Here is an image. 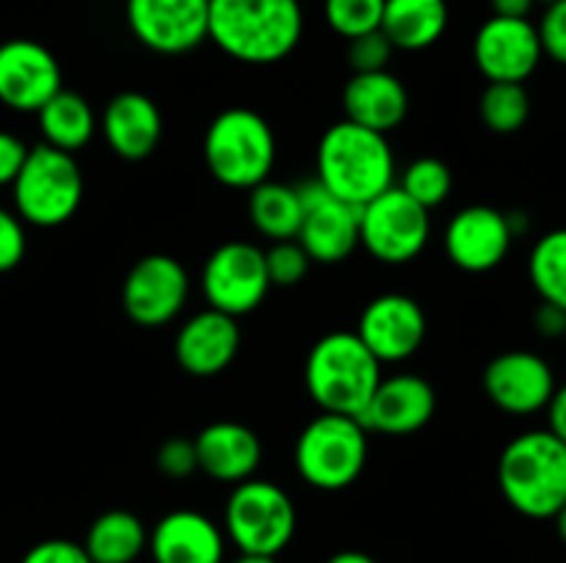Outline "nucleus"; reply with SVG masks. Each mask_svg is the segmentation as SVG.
I'll return each mask as SVG.
<instances>
[{
  "mask_svg": "<svg viewBox=\"0 0 566 563\" xmlns=\"http://www.w3.org/2000/svg\"><path fill=\"white\" fill-rule=\"evenodd\" d=\"M528 279L542 301L566 309V226L545 232L534 243L528 257Z\"/></svg>",
  "mask_w": 566,
  "mask_h": 563,
  "instance_id": "obj_29",
  "label": "nucleus"
},
{
  "mask_svg": "<svg viewBox=\"0 0 566 563\" xmlns=\"http://www.w3.org/2000/svg\"><path fill=\"white\" fill-rule=\"evenodd\" d=\"M486 397L495 403L501 412L514 417H528L542 412L556 390V375L545 357L534 351H503L486 364L484 370Z\"/></svg>",
  "mask_w": 566,
  "mask_h": 563,
  "instance_id": "obj_17",
  "label": "nucleus"
},
{
  "mask_svg": "<svg viewBox=\"0 0 566 563\" xmlns=\"http://www.w3.org/2000/svg\"><path fill=\"white\" fill-rule=\"evenodd\" d=\"M492 14L495 17H514V20H528L534 11L536 0H490Z\"/></svg>",
  "mask_w": 566,
  "mask_h": 563,
  "instance_id": "obj_42",
  "label": "nucleus"
},
{
  "mask_svg": "<svg viewBox=\"0 0 566 563\" xmlns=\"http://www.w3.org/2000/svg\"><path fill=\"white\" fill-rule=\"evenodd\" d=\"M368 434L363 419L324 412L310 419L293 447V464L304 484L321 491H343L365 472Z\"/></svg>",
  "mask_w": 566,
  "mask_h": 563,
  "instance_id": "obj_6",
  "label": "nucleus"
},
{
  "mask_svg": "<svg viewBox=\"0 0 566 563\" xmlns=\"http://www.w3.org/2000/svg\"><path fill=\"white\" fill-rule=\"evenodd\" d=\"M149 533L133 511H105L88 524L83 550L92 563H136L147 550Z\"/></svg>",
  "mask_w": 566,
  "mask_h": 563,
  "instance_id": "obj_27",
  "label": "nucleus"
},
{
  "mask_svg": "<svg viewBox=\"0 0 566 563\" xmlns=\"http://www.w3.org/2000/svg\"><path fill=\"white\" fill-rule=\"evenodd\" d=\"M36 116L44 144L70 155H75L77 149L86 147V144L92 141L94 130H97V116H94L88 99L81 97L77 92H70V88L55 92L53 97L36 110Z\"/></svg>",
  "mask_w": 566,
  "mask_h": 563,
  "instance_id": "obj_26",
  "label": "nucleus"
},
{
  "mask_svg": "<svg viewBox=\"0 0 566 563\" xmlns=\"http://www.w3.org/2000/svg\"><path fill=\"white\" fill-rule=\"evenodd\" d=\"M534 329L542 337L553 340V337H564L566 331V309L556 307V304L542 301L534 312Z\"/></svg>",
  "mask_w": 566,
  "mask_h": 563,
  "instance_id": "obj_40",
  "label": "nucleus"
},
{
  "mask_svg": "<svg viewBox=\"0 0 566 563\" xmlns=\"http://www.w3.org/2000/svg\"><path fill=\"white\" fill-rule=\"evenodd\" d=\"M545 412H547V431H551V434H556L558 439L566 445V384L553 390Z\"/></svg>",
  "mask_w": 566,
  "mask_h": 563,
  "instance_id": "obj_41",
  "label": "nucleus"
},
{
  "mask_svg": "<svg viewBox=\"0 0 566 563\" xmlns=\"http://www.w3.org/2000/svg\"><path fill=\"white\" fill-rule=\"evenodd\" d=\"M28 149L31 147H25V141L17 138L14 132L0 130V188L14 182V177L20 174L22 163H25Z\"/></svg>",
  "mask_w": 566,
  "mask_h": 563,
  "instance_id": "obj_39",
  "label": "nucleus"
},
{
  "mask_svg": "<svg viewBox=\"0 0 566 563\" xmlns=\"http://www.w3.org/2000/svg\"><path fill=\"white\" fill-rule=\"evenodd\" d=\"M313 259L298 241H276L265 248V270L271 287H296L307 276Z\"/></svg>",
  "mask_w": 566,
  "mask_h": 563,
  "instance_id": "obj_33",
  "label": "nucleus"
},
{
  "mask_svg": "<svg viewBox=\"0 0 566 563\" xmlns=\"http://www.w3.org/2000/svg\"><path fill=\"white\" fill-rule=\"evenodd\" d=\"M324 563H379V561L363 550H340V552H335V555L326 557Z\"/></svg>",
  "mask_w": 566,
  "mask_h": 563,
  "instance_id": "obj_43",
  "label": "nucleus"
},
{
  "mask_svg": "<svg viewBox=\"0 0 566 563\" xmlns=\"http://www.w3.org/2000/svg\"><path fill=\"white\" fill-rule=\"evenodd\" d=\"M302 33L298 0H210L208 39L241 64H280L298 47Z\"/></svg>",
  "mask_w": 566,
  "mask_h": 563,
  "instance_id": "obj_1",
  "label": "nucleus"
},
{
  "mask_svg": "<svg viewBox=\"0 0 566 563\" xmlns=\"http://www.w3.org/2000/svg\"><path fill=\"white\" fill-rule=\"evenodd\" d=\"M230 563H280L274 555H252V552H238Z\"/></svg>",
  "mask_w": 566,
  "mask_h": 563,
  "instance_id": "obj_44",
  "label": "nucleus"
},
{
  "mask_svg": "<svg viewBox=\"0 0 566 563\" xmlns=\"http://www.w3.org/2000/svg\"><path fill=\"white\" fill-rule=\"evenodd\" d=\"M14 213L25 224L53 230L66 224L83 202V171L75 155L61 152L50 144L28 149L20 174L11 182Z\"/></svg>",
  "mask_w": 566,
  "mask_h": 563,
  "instance_id": "obj_7",
  "label": "nucleus"
},
{
  "mask_svg": "<svg viewBox=\"0 0 566 563\" xmlns=\"http://www.w3.org/2000/svg\"><path fill=\"white\" fill-rule=\"evenodd\" d=\"M202 155L213 180L235 191H252L274 171L276 138L265 116L235 105L213 116L205 130Z\"/></svg>",
  "mask_w": 566,
  "mask_h": 563,
  "instance_id": "obj_5",
  "label": "nucleus"
},
{
  "mask_svg": "<svg viewBox=\"0 0 566 563\" xmlns=\"http://www.w3.org/2000/svg\"><path fill=\"white\" fill-rule=\"evenodd\" d=\"M193 447H197L199 472L230 486L254 478L260 461H263L260 436L249 425L235 423V419H219V423L205 425L193 436Z\"/></svg>",
  "mask_w": 566,
  "mask_h": 563,
  "instance_id": "obj_22",
  "label": "nucleus"
},
{
  "mask_svg": "<svg viewBox=\"0 0 566 563\" xmlns=\"http://www.w3.org/2000/svg\"><path fill=\"white\" fill-rule=\"evenodd\" d=\"M542 59L539 33L531 20L492 14L475 31L473 61L490 83H525Z\"/></svg>",
  "mask_w": 566,
  "mask_h": 563,
  "instance_id": "obj_14",
  "label": "nucleus"
},
{
  "mask_svg": "<svg viewBox=\"0 0 566 563\" xmlns=\"http://www.w3.org/2000/svg\"><path fill=\"white\" fill-rule=\"evenodd\" d=\"M191 290L186 265L171 254H147L136 259L122 282V309L144 329H160L182 312Z\"/></svg>",
  "mask_w": 566,
  "mask_h": 563,
  "instance_id": "obj_11",
  "label": "nucleus"
},
{
  "mask_svg": "<svg viewBox=\"0 0 566 563\" xmlns=\"http://www.w3.org/2000/svg\"><path fill=\"white\" fill-rule=\"evenodd\" d=\"M392 53H396V47H392L390 39H387L379 28V31L348 39L346 61L348 66H352L354 75H359V72H381L390 64Z\"/></svg>",
  "mask_w": 566,
  "mask_h": 563,
  "instance_id": "obj_34",
  "label": "nucleus"
},
{
  "mask_svg": "<svg viewBox=\"0 0 566 563\" xmlns=\"http://www.w3.org/2000/svg\"><path fill=\"white\" fill-rule=\"evenodd\" d=\"M479 116L497 136L520 132L531 119V94L525 83H486L479 97Z\"/></svg>",
  "mask_w": 566,
  "mask_h": 563,
  "instance_id": "obj_30",
  "label": "nucleus"
},
{
  "mask_svg": "<svg viewBox=\"0 0 566 563\" xmlns=\"http://www.w3.org/2000/svg\"><path fill=\"white\" fill-rule=\"evenodd\" d=\"M398 188L409 199H415L420 208L431 210L451 196L453 174L448 163H442L440 158H418L403 169Z\"/></svg>",
  "mask_w": 566,
  "mask_h": 563,
  "instance_id": "obj_31",
  "label": "nucleus"
},
{
  "mask_svg": "<svg viewBox=\"0 0 566 563\" xmlns=\"http://www.w3.org/2000/svg\"><path fill=\"white\" fill-rule=\"evenodd\" d=\"M343 114L348 121L376 132H392L409 114V92L392 72H359L343 86Z\"/></svg>",
  "mask_w": 566,
  "mask_h": 563,
  "instance_id": "obj_24",
  "label": "nucleus"
},
{
  "mask_svg": "<svg viewBox=\"0 0 566 563\" xmlns=\"http://www.w3.org/2000/svg\"><path fill=\"white\" fill-rule=\"evenodd\" d=\"M512 243L514 232L509 215L490 204H470L446 226L448 259L468 274L495 270L509 257Z\"/></svg>",
  "mask_w": 566,
  "mask_h": 563,
  "instance_id": "obj_18",
  "label": "nucleus"
},
{
  "mask_svg": "<svg viewBox=\"0 0 566 563\" xmlns=\"http://www.w3.org/2000/svg\"><path fill=\"white\" fill-rule=\"evenodd\" d=\"M381 381V362L365 348L357 331H329L304 362V384L321 412L359 417Z\"/></svg>",
  "mask_w": 566,
  "mask_h": 563,
  "instance_id": "obj_4",
  "label": "nucleus"
},
{
  "mask_svg": "<svg viewBox=\"0 0 566 563\" xmlns=\"http://www.w3.org/2000/svg\"><path fill=\"white\" fill-rule=\"evenodd\" d=\"M249 221L254 230L271 243L276 241H296L302 230L304 204L298 185H285V182H260L249 191Z\"/></svg>",
  "mask_w": 566,
  "mask_h": 563,
  "instance_id": "obj_28",
  "label": "nucleus"
},
{
  "mask_svg": "<svg viewBox=\"0 0 566 563\" xmlns=\"http://www.w3.org/2000/svg\"><path fill=\"white\" fill-rule=\"evenodd\" d=\"M25 226L14 210L0 208V274L14 270L25 257Z\"/></svg>",
  "mask_w": 566,
  "mask_h": 563,
  "instance_id": "obj_37",
  "label": "nucleus"
},
{
  "mask_svg": "<svg viewBox=\"0 0 566 563\" xmlns=\"http://www.w3.org/2000/svg\"><path fill=\"white\" fill-rule=\"evenodd\" d=\"M357 337L381 364L407 362L426 340L423 307L403 293L376 296L359 315Z\"/></svg>",
  "mask_w": 566,
  "mask_h": 563,
  "instance_id": "obj_16",
  "label": "nucleus"
},
{
  "mask_svg": "<svg viewBox=\"0 0 566 563\" xmlns=\"http://www.w3.org/2000/svg\"><path fill=\"white\" fill-rule=\"evenodd\" d=\"M564 340H566V331H564Z\"/></svg>",
  "mask_w": 566,
  "mask_h": 563,
  "instance_id": "obj_46",
  "label": "nucleus"
},
{
  "mask_svg": "<svg viewBox=\"0 0 566 563\" xmlns=\"http://www.w3.org/2000/svg\"><path fill=\"white\" fill-rule=\"evenodd\" d=\"M429 235V210L420 208L398 185L359 208V246L385 265L412 263L426 248Z\"/></svg>",
  "mask_w": 566,
  "mask_h": 563,
  "instance_id": "obj_9",
  "label": "nucleus"
},
{
  "mask_svg": "<svg viewBox=\"0 0 566 563\" xmlns=\"http://www.w3.org/2000/svg\"><path fill=\"white\" fill-rule=\"evenodd\" d=\"M547 3H553V0H547Z\"/></svg>",
  "mask_w": 566,
  "mask_h": 563,
  "instance_id": "obj_47",
  "label": "nucleus"
},
{
  "mask_svg": "<svg viewBox=\"0 0 566 563\" xmlns=\"http://www.w3.org/2000/svg\"><path fill=\"white\" fill-rule=\"evenodd\" d=\"M103 136L111 152L122 160H144L158 149L164 136V116L153 97L142 92H122L105 105Z\"/></svg>",
  "mask_w": 566,
  "mask_h": 563,
  "instance_id": "obj_23",
  "label": "nucleus"
},
{
  "mask_svg": "<svg viewBox=\"0 0 566 563\" xmlns=\"http://www.w3.org/2000/svg\"><path fill=\"white\" fill-rule=\"evenodd\" d=\"M437 395L434 386L415 373H398L392 379L381 375L374 397L359 414L363 425L376 434L407 436L429 425L434 417Z\"/></svg>",
  "mask_w": 566,
  "mask_h": 563,
  "instance_id": "obj_20",
  "label": "nucleus"
},
{
  "mask_svg": "<svg viewBox=\"0 0 566 563\" xmlns=\"http://www.w3.org/2000/svg\"><path fill=\"white\" fill-rule=\"evenodd\" d=\"M304 204L302 230L296 241L313 263L337 265L359 246V208L332 196L318 180L298 185Z\"/></svg>",
  "mask_w": 566,
  "mask_h": 563,
  "instance_id": "obj_13",
  "label": "nucleus"
},
{
  "mask_svg": "<svg viewBox=\"0 0 566 563\" xmlns=\"http://www.w3.org/2000/svg\"><path fill=\"white\" fill-rule=\"evenodd\" d=\"M20 563H92V557L77 541L44 539L33 544Z\"/></svg>",
  "mask_w": 566,
  "mask_h": 563,
  "instance_id": "obj_38",
  "label": "nucleus"
},
{
  "mask_svg": "<svg viewBox=\"0 0 566 563\" xmlns=\"http://www.w3.org/2000/svg\"><path fill=\"white\" fill-rule=\"evenodd\" d=\"M224 535L238 552L276 557L296 535V506L291 495L263 478L235 484L224 506Z\"/></svg>",
  "mask_w": 566,
  "mask_h": 563,
  "instance_id": "obj_8",
  "label": "nucleus"
},
{
  "mask_svg": "<svg viewBox=\"0 0 566 563\" xmlns=\"http://www.w3.org/2000/svg\"><path fill=\"white\" fill-rule=\"evenodd\" d=\"M553 522H556V533H558V539H562L564 544H566V502L562 506V511H558L556 517H553Z\"/></svg>",
  "mask_w": 566,
  "mask_h": 563,
  "instance_id": "obj_45",
  "label": "nucleus"
},
{
  "mask_svg": "<svg viewBox=\"0 0 566 563\" xmlns=\"http://www.w3.org/2000/svg\"><path fill=\"white\" fill-rule=\"evenodd\" d=\"M448 28L446 0H385L381 33L396 50H426L442 39Z\"/></svg>",
  "mask_w": 566,
  "mask_h": 563,
  "instance_id": "obj_25",
  "label": "nucleus"
},
{
  "mask_svg": "<svg viewBox=\"0 0 566 563\" xmlns=\"http://www.w3.org/2000/svg\"><path fill=\"white\" fill-rule=\"evenodd\" d=\"M241 351V326L232 315L202 309L180 326L175 340V359L193 379H213L235 362Z\"/></svg>",
  "mask_w": 566,
  "mask_h": 563,
  "instance_id": "obj_19",
  "label": "nucleus"
},
{
  "mask_svg": "<svg viewBox=\"0 0 566 563\" xmlns=\"http://www.w3.org/2000/svg\"><path fill=\"white\" fill-rule=\"evenodd\" d=\"M385 0H324V17L337 36L348 39L379 31Z\"/></svg>",
  "mask_w": 566,
  "mask_h": 563,
  "instance_id": "obj_32",
  "label": "nucleus"
},
{
  "mask_svg": "<svg viewBox=\"0 0 566 563\" xmlns=\"http://www.w3.org/2000/svg\"><path fill=\"white\" fill-rule=\"evenodd\" d=\"M147 550L155 563H224L227 535L202 511L180 508L155 522Z\"/></svg>",
  "mask_w": 566,
  "mask_h": 563,
  "instance_id": "obj_21",
  "label": "nucleus"
},
{
  "mask_svg": "<svg viewBox=\"0 0 566 563\" xmlns=\"http://www.w3.org/2000/svg\"><path fill=\"white\" fill-rule=\"evenodd\" d=\"M315 180L343 202L363 208L396 185V158L385 132L343 119L326 127L315 149Z\"/></svg>",
  "mask_w": 566,
  "mask_h": 563,
  "instance_id": "obj_2",
  "label": "nucleus"
},
{
  "mask_svg": "<svg viewBox=\"0 0 566 563\" xmlns=\"http://www.w3.org/2000/svg\"><path fill=\"white\" fill-rule=\"evenodd\" d=\"M536 33H539V44L545 59L566 66V0H553V3H547L539 25H536Z\"/></svg>",
  "mask_w": 566,
  "mask_h": 563,
  "instance_id": "obj_35",
  "label": "nucleus"
},
{
  "mask_svg": "<svg viewBox=\"0 0 566 563\" xmlns=\"http://www.w3.org/2000/svg\"><path fill=\"white\" fill-rule=\"evenodd\" d=\"M127 28L160 55H182L208 42L210 0H127Z\"/></svg>",
  "mask_w": 566,
  "mask_h": 563,
  "instance_id": "obj_12",
  "label": "nucleus"
},
{
  "mask_svg": "<svg viewBox=\"0 0 566 563\" xmlns=\"http://www.w3.org/2000/svg\"><path fill=\"white\" fill-rule=\"evenodd\" d=\"M61 88V64L44 44L33 39H6L0 44V103L6 108L36 114Z\"/></svg>",
  "mask_w": 566,
  "mask_h": 563,
  "instance_id": "obj_15",
  "label": "nucleus"
},
{
  "mask_svg": "<svg viewBox=\"0 0 566 563\" xmlns=\"http://www.w3.org/2000/svg\"><path fill=\"white\" fill-rule=\"evenodd\" d=\"M271 290L265 252L254 243L230 241L210 252L202 268V293L210 309L241 318L254 312Z\"/></svg>",
  "mask_w": 566,
  "mask_h": 563,
  "instance_id": "obj_10",
  "label": "nucleus"
},
{
  "mask_svg": "<svg viewBox=\"0 0 566 563\" xmlns=\"http://www.w3.org/2000/svg\"><path fill=\"white\" fill-rule=\"evenodd\" d=\"M155 464H158V469L166 475V478L182 480V478H188V475H193L199 469L193 439H186V436L166 439L164 445L158 447Z\"/></svg>",
  "mask_w": 566,
  "mask_h": 563,
  "instance_id": "obj_36",
  "label": "nucleus"
},
{
  "mask_svg": "<svg viewBox=\"0 0 566 563\" xmlns=\"http://www.w3.org/2000/svg\"><path fill=\"white\" fill-rule=\"evenodd\" d=\"M497 486L528 519H553L566 502V445L547 428L525 431L497 458Z\"/></svg>",
  "mask_w": 566,
  "mask_h": 563,
  "instance_id": "obj_3",
  "label": "nucleus"
}]
</instances>
